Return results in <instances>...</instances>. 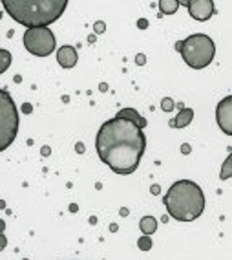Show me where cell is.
Returning <instances> with one entry per match:
<instances>
[{
    "label": "cell",
    "instance_id": "obj_1",
    "mask_svg": "<svg viewBox=\"0 0 232 260\" xmlns=\"http://www.w3.org/2000/svg\"><path fill=\"white\" fill-rule=\"evenodd\" d=\"M97 154L115 174H132L139 167L146 138L141 126L126 117H113L102 123L97 132Z\"/></svg>",
    "mask_w": 232,
    "mask_h": 260
},
{
    "label": "cell",
    "instance_id": "obj_2",
    "mask_svg": "<svg viewBox=\"0 0 232 260\" xmlns=\"http://www.w3.org/2000/svg\"><path fill=\"white\" fill-rule=\"evenodd\" d=\"M6 13L26 28H48L61 19L68 8V0H4Z\"/></svg>",
    "mask_w": 232,
    "mask_h": 260
},
{
    "label": "cell",
    "instance_id": "obj_3",
    "mask_svg": "<svg viewBox=\"0 0 232 260\" xmlns=\"http://www.w3.org/2000/svg\"><path fill=\"white\" fill-rule=\"evenodd\" d=\"M168 214L177 222H194L205 211V194L192 180H177L163 198Z\"/></svg>",
    "mask_w": 232,
    "mask_h": 260
},
{
    "label": "cell",
    "instance_id": "obj_4",
    "mask_svg": "<svg viewBox=\"0 0 232 260\" xmlns=\"http://www.w3.org/2000/svg\"><path fill=\"white\" fill-rule=\"evenodd\" d=\"M176 50L181 53L183 60L194 70H203L214 60L216 46L212 39L205 33H194L185 41H179L176 44Z\"/></svg>",
    "mask_w": 232,
    "mask_h": 260
},
{
    "label": "cell",
    "instance_id": "obj_5",
    "mask_svg": "<svg viewBox=\"0 0 232 260\" xmlns=\"http://www.w3.org/2000/svg\"><path fill=\"white\" fill-rule=\"evenodd\" d=\"M19 134V108L13 98L0 88V152L6 150Z\"/></svg>",
    "mask_w": 232,
    "mask_h": 260
},
{
    "label": "cell",
    "instance_id": "obj_6",
    "mask_svg": "<svg viewBox=\"0 0 232 260\" xmlns=\"http://www.w3.org/2000/svg\"><path fill=\"white\" fill-rule=\"evenodd\" d=\"M24 46L31 55L48 57L55 50V35L50 28H29L24 33Z\"/></svg>",
    "mask_w": 232,
    "mask_h": 260
},
{
    "label": "cell",
    "instance_id": "obj_7",
    "mask_svg": "<svg viewBox=\"0 0 232 260\" xmlns=\"http://www.w3.org/2000/svg\"><path fill=\"white\" fill-rule=\"evenodd\" d=\"M216 121H218L219 128L227 136L232 134V98L227 95L225 99L218 103L216 107Z\"/></svg>",
    "mask_w": 232,
    "mask_h": 260
},
{
    "label": "cell",
    "instance_id": "obj_8",
    "mask_svg": "<svg viewBox=\"0 0 232 260\" xmlns=\"http://www.w3.org/2000/svg\"><path fill=\"white\" fill-rule=\"evenodd\" d=\"M185 6L188 8V13H190L192 19L200 20V22L209 20L214 15L212 0H190V2H185Z\"/></svg>",
    "mask_w": 232,
    "mask_h": 260
},
{
    "label": "cell",
    "instance_id": "obj_9",
    "mask_svg": "<svg viewBox=\"0 0 232 260\" xmlns=\"http://www.w3.org/2000/svg\"><path fill=\"white\" fill-rule=\"evenodd\" d=\"M77 50L73 46H62L61 50L57 51V60L62 68H73L77 64Z\"/></svg>",
    "mask_w": 232,
    "mask_h": 260
},
{
    "label": "cell",
    "instance_id": "obj_10",
    "mask_svg": "<svg viewBox=\"0 0 232 260\" xmlns=\"http://www.w3.org/2000/svg\"><path fill=\"white\" fill-rule=\"evenodd\" d=\"M192 117H194V110L192 108H181V110L177 112V117L172 121V126H176V128H185L192 123Z\"/></svg>",
    "mask_w": 232,
    "mask_h": 260
},
{
    "label": "cell",
    "instance_id": "obj_11",
    "mask_svg": "<svg viewBox=\"0 0 232 260\" xmlns=\"http://www.w3.org/2000/svg\"><path fill=\"white\" fill-rule=\"evenodd\" d=\"M117 117H126V119L134 121L135 125L141 126V128H144V125H146V121H144L143 117L134 110V108H125V110H121L119 114H117Z\"/></svg>",
    "mask_w": 232,
    "mask_h": 260
},
{
    "label": "cell",
    "instance_id": "obj_12",
    "mask_svg": "<svg viewBox=\"0 0 232 260\" xmlns=\"http://www.w3.org/2000/svg\"><path fill=\"white\" fill-rule=\"evenodd\" d=\"M139 228H141V233H144L146 237H150V235L156 233V229H158V220L153 218V216H144V218H141Z\"/></svg>",
    "mask_w": 232,
    "mask_h": 260
},
{
    "label": "cell",
    "instance_id": "obj_13",
    "mask_svg": "<svg viewBox=\"0 0 232 260\" xmlns=\"http://www.w3.org/2000/svg\"><path fill=\"white\" fill-rule=\"evenodd\" d=\"M179 6L181 4H179L177 0H161V2H159V10L165 15H172V13H176Z\"/></svg>",
    "mask_w": 232,
    "mask_h": 260
},
{
    "label": "cell",
    "instance_id": "obj_14",
    "mask_svg": "<svg viewBox=\"0 0 232 260\" xmlns=\"http://www.w3.org/2000/svg\"><path fill=\"white\" fill-rule=\"evenodd\" d=\"M11 66V53L4 48H0V74H4Z\"/></svg>",
    "mask_w": 232,
    "mask_h": 260
},
{
    "label": "cell",
    "instance_id": "obj_15",
    "mask_svg": "<svg viewBox=\"0 0 232 260\" xmlns=\"http://www.w3.org/2000/svg\"><path fill=\"white\" fill-rule=\"evenodd\" d=\"M221 178H223V180L230 178V158H227V161H225V165H223V169H221Z\"/></svg>",
    "mask_w": 232,
    "mask_h": 260
},
{
    "label": "cell",
    "instance_id": "obj_16",
    "mask_svg": "<svg viewBox=\"0 0 232 260\" xmlns=\"http://www.w3.org/2000/svg\"><path fill=\"white\" fill-rule=\"evenodd\" d=\"M139 247H141L143 251H148L150 247H152V242H150V238L146 237V235H144V237L139 240Z\"/></svg>",
    "mask_w": 232,
    "mask_h": 260
},
{
    "label": "cell",
    "instance_id": "obj_17",
    "mask_svg": "<svg viewBox=\"0 0 232 260\" xmlns=\"http://www.w3.org/2000/svg\"><path fill=\"white\" fill-rule=\"evenodd\" d=\"M161 108L165 112H170V110H174V101L172 99H163V103H161Z\"/></svg>",
    "mask_w": 232,
    "mask_h": 260
},
{
    "label": "cell",
    "instance_id": "obj_18",
    "mask_svg": "<svg viewBox=\"0 0 232 260\" xmlns=\"http://www.w3.org/2000/svg\"><path fill=\"white\" fill-rule=\"evenodd\" d=\"M8 246V240H6V237H4V233H0V251L4 249V247Z\"/></svg>",
    "mask_w": 232,
    "mask_h": 260
},
{
    "label": "cell",
    "instance_id": "obj_19",
    "mask_svg": "<svg viewBox=\"0 0 232 260\" xmlns=\"http://www.w3.org/2000/svg\"><path fill=\"white\" fill-rule=\"evenodd\" d=\"M4 228H6V225H4V222H2V220H0V233H4Z\"/></svg>",
    "mask_w": 232,
    "mask_h": 260
}]
</instances>
